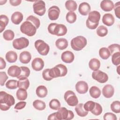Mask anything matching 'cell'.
Instances as JSON below:
<instances>
[{
  "mask_svg": "<svg viewBox=\"0 0 120 120\" xmlns=\"http://www.w3.org/2000/svg\"><path fill=\"white\" fill-rule=\"evenodd\" d=\"M64 98L65 101L69 106H75L78 104V98L73 91H67L64 94Z\"/></svg>",
  "mask_w": 120,
  "mask_h": 120,
  "instance_id": "obj_9",
  "label": "cell"
},
{
  "mask_svg": "<svg viewBox=\"0 0 120 120\" xmlns=\"http://www.w3.org/2000/svg\"><path fill=\"white\" fill-rule=\"evenodd\" d=\"M15 37L14 32L11 30H7L4 31L3 34V38L7 40L10 41L14 39Z\"/></svg>",
  "mask_w": 120,
  "mask_h": 120,
  "instance_id": "obj_38",
  "label": "cell"
},
{
  "mask_svg": "<svg viewBox=\"0 0 120 120\" xmlns=\"http://www.w3.org/2000/svg\"><path fill=\"white\" fill-rule=\"evenodd\" d=\"M114 18L112 14L107 13L104 15L102 17L103 23L107 26L112 25L114 22Z\"/></svg>",
  "mask_w": 120,
  "mask_h": 120,
  "instance_id": "obj_21",
  "label": "cell"
},
{
  "mask_svg": "<svg viewBox=\"0 0 120 120\" xmlns=\"http://www.w3.org/2000/svg\"><path fill=\"white\" fill-rule=\"evenodd\" d=\"M107 28L103 25H101L99 26L97 30V34L98 36L100 37H104L107 34Z\"/></svg>",
  "mask_w": 120,
  "mask_h": 120,
  "instance_id": "obj_39",
  "label": "cell"
},
{
  "mask_svg": "<svg viewBox=\"0 0 120 120\" xmlns=\"http://www.w3.org/2000/svg\"><path fill=\"white\" fill-rule=\"evenodd\" d=\"M100 19V14L97 11H90L89 13L87 20L86 22V26L90 29H96L99 24Z\"/></svg>",
  "mask_w": 120,
  "mask_h": 120,
  "instance_id": "obj_2",
  "label": "cell"
},
{
  "mask_svg": "<svg viewBox=\"0 0 120 120\" xmlns=\"http://www.w3.org/2000/svg\"><path fill=\"white\" fill-rule=\"evenodd\" d=\"M49 70H50V69L46 68L44 69L42 72V76L43 79L48 81H51L52 79V78L50 75Z\"/></svg>",
  "mask_w": 120,
  "mask_h": 120,
  "instance_id": "obj_49",
  "label": "cell"
},
{
  "mask_svg": "<svg viewBox=\"0 0 120 120\" xmlns=\"http://www.w3.org/2000/svg\"><path fill=\"white\" fill-rule=\"evenodd\" d=\"M16 96L17 98L21 101L25 100L27 98V92L26 90L19 88L16 91Z\"/></svg>",
  "mask_w": 120,
  "mask_h": 120,
  "instance_id": "obj_29",
  "label": "cell"
},
{
  "mask_svg": "<svg viewBox=\"0 0 120 120\" xmlns=\"http://www.w3.org/2000/svg\"><path fill=\"white\" fill-rule=\"evenodd\" d=\"M26 21H29L31 22L35 26L37 29H38L40 26V20L37 17L33 15H30L28 16L26 19Z\"/></svg>",
  "mask_w": 120,
  "mask_h": 120,
  "instance_id": "obj_42",
  "label": "cell"
},
{
  "mask_svg": "<svg viewBox=\"0 0 120 120\" xmlns=\"http://www.w3.org/2000/svg\"><path fill=\"white\" fill-rule=\"evenodd\" d=\"M31 66L33 69L36 71H39L43 68L44 62L41 58H36L32 61Z\"/></svg>",
  "mask_w": 120,
  "mask_h": 120,
  "instance_id": "obj_15",
  "label": "cell"
},
{
  "mask_svg": "<svg viewBox=\"0 0 120 120\" xmlns=\"http://www.w3.org/2000/svg\"><path fill=\"white\" fill-rule=\"evenodd\" d=\"M47 120H58L57 117V112H54V113L49 115L47 118Z\"/></svg>",
  "mask_w": 120,
  "mask_h": 120,
  "instance_id": "obj_54",
  "label": "cell"
},
{
  "mask_svg": "<svg viewBox=\"0 0 120 120\" xmlns=\"http://www.w3.org/2000/svg\"><path fill=\"white\" fill-rule=\"evenodd\" d=\"M12 45L15 49L16 50H22L28 46L29 41L26 38L21 37L14 40Z\"/></svg>",
  "mask_w": 120,
  "mask_h": 120,
  "instance_id": "obj_10",
  "label": "cell"
},
{
  "mask_svg": "<svg viewBox=\"0 0 120 120\" xmlns=\"http://www.w3.org/2000/svg\"><path fill=\"white\" fill-rule=\"evenodd\" d=\"M23 18V15L22 13L16 11L14 12L11 15V20L12 22L16 25L20 24L22 21Z\"/></svg>",
  "mask_w": 120,
  "mask_h": 120,
  "instance_id": "obj_23",
  "label": "cell"
},
{
  "mask_svg": "<svg viewBox=\"0 0 120 120\" xmlns=\"http://www.w3.org/2000/svg\"><path fill=\"white\" fill-rule=\"evenodd\" d=\"M61 60L65 63H70L72 62L75 59L74 53L70 51H66L62 52L61 55Z\"/></svg>",
  "mask_w": 120,
  "mask_h": 120,
  "instance_id": "obj_16",
  "label": "cell"
},
{
  "mask_svg": "<svg viewBox=\"0 0 120 120\" xmlns=\"http://www.w3.org/2000/svg\"><path fill=\"white\" fill-rule=\"evenodd\" d=\"M91 8L89 3L84 2L81 3L78 8V11L82 15H87L90 12Z\"/></svg>",
  "mask_w": 120,
  "mask_h": 120,
  "instance_id": "obj_20",
  "label": "cell"
},
{
  "mask_svg": "<svg viewBox=\"0 0 120 120\" xmlns=\"http://www.w3.org/2000/svg\"><path fill=\"white\" fill-rule=\"evenodd\" d=\"M99 55L102 59L107 60L110 57L111 53L108 48L102 47L99 50Z\"/></svg>",
  "mask_w": 120,
  "mask_h": 120,
  "instance_id": "obj_33",
  "label": "cell"
},
{
  "mask_svg": "<svg viewBox=\"0 0 120 120\" xmlns=\"http://www.w3.org/2000/svg\"><path fill=\"white\" fill-rule=\"evenodd\" d=\"M89 93L92 98H98L100 96L101 90L98 87L93 86L90 88Z\"/></svg>",
  "mask_w": 120,
  "mask_h": 120,
  "instance_id": "obj_31",
  "label": "cell"
},
{
  "mask_svg": "<svg viewBox=\"0 0 120 120\" xmlns=\"http://www.w3.org/2000/svg\"><path fill=\"white\" fill-rule=\"evenodd\" d=\"M100 8L105 12L112 11L114 8V4L110 0H103L100 3Z\"/></svg>",
  "mask_w": 120,
  "mask_h": 120,
  "instance_id": "obj_18",
  "label": "cell"
},
{
  "mask_svg": "<svg viewBox=\"0 0 120 120\" xmlns=\"http://www.w3.org/2000/svg\"><path fill=\"white\" fill-rule=\"evenodd\" d=\"M31 59V55L28 51L22 52L19 56V60L22 64H28Z\"/></svg>",
  "mask_w": 120,
  "mask_h": 120,
  "instance_id": "obj_22",
  "label": "cell"
},
{
  "mask_svg": "<svg viewBox=\"0 0 120 120\" xmlns=\"http://www.w3.org/2000/svg\"><path fill=\"white\" fill-rule=\"evenodd\" d=\"M6 59L9 63H14L17 59V53L13 51H10L7 52L6 54Z\"/></svg>",
  "mask_w": 120,
  "mask_h": 120,
  "instance_id": "obj_28",
  "label": "cell"
},
{
  "mask_svg": "<svg viewBox=\"0 0 120 120\" xmlns=\"http://www.w3.org/2000/svg\"><path fill=\"white\" fill-rule=\"evenodd\" d=\"M21 69V73L17 78L18 79L27 78L30 75V70L29 68L24 66L20 67Z\"/></svg>",
  "mask_w": 120,
  "mask_h": 120,
  "instance_id": "obj_35",
  "label": "cell"
},
{
  "mask_svg": "<svg viewBox=\"0 0 120 120\" xmlns=\"http://www.w3.org/2000/svg\"><path fill=\"white\" fill-rule=\"evenodd\" d=\"M22 2L21 0H10V4L13 6H17L19 5Z\"/></svg>",
  "mask_w": 120,
  "mask_h": 120,
  "instance_id": "obj_53",
  "label": "cell"
},
{
  "mask_svg": "<svg viewBox=\"0 0 120 120\" xmlns=\"http://www.w3.org/2000/svg\"><path fill=\"white\" fill-rule=\"evenodd\" d=\"M15 100L13 96L5 91L0 92V108L2 111H7L15 104Z\"/></svg>",
  "mask_w": 120,
  "mask_h": 120,
  "instance_id": "obj_1",
  "label": "cell"
},
{
  "mask_svg": "<svg viewBox=\"0 0 120 120\" xmlns=\"http://www.w3.org/2000/svg\"><path fill=\"white\" fill-rule=\"evenodd\" d=\"M88 85L87 83L83 81H80L75 84V89L79 94H85L88 90Z\"/></svg>",
  "mask_w": 120,
  "mask_h": 120,
  "instance_id": "obj_14",
  "label": "cell"
},
{
  "mask_svg": "<svg viewBox=\"0 0 120 120\" xmlns=\"http://www.w3.org/2000/svg\"><path fill=\"white\" fill-rule=\"evenodd\" d=\"M75 111L77 114L80 117H85L88 114V112L84 110L83 108V104L82 103L78 104L76 105Z\"/></svg>",
  "mask_w": 120,
  "mask_h": 120,
  "instance_id": "obj_27",
  "label": "cell"
},
{
  "mask_svg": "<svg viewBox=\"0 0 120 120\" xmlns=\"http://www.w3.org/2000/svg\"><path fill=\"white\" fill-rule=\"evenodd\" d=\"M112 64L115 66L120 64V52H116L112 55Z\"/></svg>",
  "mask_w": 120,
  "mask_h": 120,
  "instance_id": "obj_43",
  "label": "cell"
},
{
  "mask_svg": "<svg viewBox=\"0 0 120 120\" xmlns=\"http://www.w3.org/2000/svg\"><path fill=\"white\" fill-rule=\"evenodd\" d=\"M9 19L7 16L1 15L0 16V32L1 33L5 29L6 26L8 24Z\"/></svg>",
  "mask_w": 120,
  "mask_h": 120,
  "instance_id": "obj_30",
  "label": "cell"
},
{
  "mask_svg": "<svg viewBox=\"0 0 120 120\" xmlns=\"http://www.w3.org/2000/svg\"><path fill=\"white\" fill-rule=\"evenodd\" d=\"M92 77L96 81L101 83H105L108 80V75L99 70L94 71L92 73Z\"/></svg>",
  "mask_w": 120,
  "mask_h": 120,
  "instance_id": "obj_12",
  "label": "cell"
},
{
  "mask_svg": "<svg viewBox=\"0 0 120 120\" xmlns=\"http://www.w3.org/2000/svg\"><path fill=\"white\" fill-rule=\"evenodd\" d=\"M108 49L110 51L111 55L116 52H120V45L118 44H113L110 45L108 47Z\"/></svg>",
  "mask_w": 120,
  "mask_h": 120,
  "instance_id": "obj_46",
  "label": "cell"
},
{
  "mask_svg": "<svg viewBox=\"0 0 120 120\" xmlns=\"http://www.w3.org/2000/svg\"><path fill=\"white\" fill-rule=\"evenodd\" d=\"M89 68L93 71H96L99 69L100 67V61L96 58L91 59L89 62Z\"/></svg>",
  "mask_w": 120,
  "mask_h": 120,
  "instance_id": "obj_26",
  "label": "cell"
},
{
  "mask_svg": "<svg viewBox=\"0 0 120 120\" xmlns=\"http://www.w3.org/2000/svg\"><path fill=\"white\" fill-rule=\"evenodd\" d=\"M102 92L103 96L105 98H110L112 97L114 94V87L111 84H106L103 87Z\"/></svg>",
  "mask_w": 120,
  "mask_h": 120,
  "instance_id": "obj_17",
  "label": "cell"
},
{
  "mask_svg": "<svg viewBox=\"0 0 120 120\" xmlns=\"http://www.w3.org/2000/svg\"><path fill=\"white\" fill-rule=\"evenodd\" d=\"M34 45L36 50L40 55L43 56L47 55L50 50V47L47 43L42 40L38 39L35 41Z\"/></svg>",
  "mask_w": 120,
  "mask_h": 120,
  "instance_id": "obj_8",
  "label": "cell"
},
{
  "mask_svg": "<svg viewBox=\"0 0 120 120\" xmlns=\"http://www.w3.org/2000/svg\"><path fill=\"white\" fill-rule=\"evenodd\" d=\"M17 82L18 81L16 80H9L6 83V86L8 89H15L18 87Z\"/></svg>",
  "mask_w": 120,
  "mask_h": 120,
  "instance_id": "obj_44",
  "label": "cell"
},
{
  "mask_svg": "<svg viewBox=\"0 0 120 120\" xmlns=\"http://www.w3.org/2000/svg\"><path fill=\"white\" fill-rule=\"evenodd\" d=\"M57 112L58 120H70L74 117V114L72 111L68 110L66 108L60 107Z\"/></svg>",
  "mask_w": 120,
  "mask_h": 120,
  "instance_id": "obj_7",
  "label": "cell"
},
{
  "mask_svg": "<svg viewBox=\"0 0 120 120\" xmlns=\"http://www.w3.org/2000/svg\"><path fill=\"white\" fill-rule=\"evenodd\" d=\"M36 92L37 95L39 98H43L47 96L48 91L45 86L44 85H39L37 88Z\"/></svg>",
  "mask_w": 120,
  "mask_h": 120,
  "instance_id": "obj_25",
  "label": "cell"
},
{
  "mask_svg": "<svg viewBox=\"0 0 120 120\" xmlns=\"http://www.w3.org/2000/svg\"><path fill=\"white\" fill-rule=\"evenodd\" d=\"M0 69H3L5 68L6 66V63L2 57H0Z\"/></svg>",
  "mask_w": 120,
  "mask_h": 120,
  "instance_id": "obj_55",
  "label": "cell"
},
{
  "mask_svg": "<svg viewBox=\"0 0 120 120\" xmlns=\"http://www.w3.org/2000/svg\"><path fill=\"white\" fill-rule=\"evenodd\" d=\"M102 111L103 109L101 105L98 103H95V106L94 109L91 111V112L95 115L98 116L101 114Z\"/></svg>",
  "mask_w": 120,
  "mask_h": 120,
  "instance_id": "obj_45",
  "label": "cell"
},
{
  "mask_svg": "<svg viewBox=\"0 0 120 120\" xmlns=\"http://www.w3.org/2000/svg\"><path fill=\"white\" fill-rule=\"evenodd\" d=\"M95 106V102L92 101H88L83 105V108L84 110L87 112H91Z\"/></svg>",
  "mask_w": 120,
  "mask_h": 120,
  "instance_id": "obj_47",
  "label": "cell"
},
{
  "mask_svg": "<svg viewBox=\"0 0 120 120\" xmlns=\"http://www.w3.org/2000/svg\"><path fill=\"white\" fill-rule=\"evenodd\" d=\"M33 107L37 110L42 111L44 110L46 107V105L45 103L40 100H36L33 102Z\"/></svg>",
  "mask_w": 120,
  "mask_h": 120,
  "instance_id": "obj_36",
  "label": "cell"
},
{
  "mask_svg": "<svg viewBox=\"0 0 120 120\" xmlns=\"http://www.w3.org/2000/svg\"><path fill=\"white\" fill-rule=\"evenodd\" d=\"M37 29L35 26L31 22L26 20L20 26L21 32L29 37L34 36L36 33Z\"/></svg>",
  "mask_w": 120,
  "mask_h": 120,
  "instance_id": "obj_6",
  "label": "cell"
},
{
  "mask_svg": "<svg viewBox=\"0 0 120 120\" xmlns=\"http://www.w3.org/2000/svg\"><path fill=\"white\" fill-rule=\"evenodd\" d=\"M8 79V76L5 72H0V85L3 86L5 84V82Z\"/></svg>",
  "mask_w": 120,
  "mask_h": 120,
  "instance_id": "obj_48",
  "label": "cell"
},
{
  "mask_svg": "<svg viewBox=\"0 0 120 120\" xmlns=\"http://www.w3.org/2000/svg\"><path fill=\"white\" fill-rule=\"evenodd\" d=\"M60 14V9L59 8L56 6H52L51 7L48 11V15L50 20L54 21L57 20Z\"/></svg>",
  "mask_w": 120,
  "mask_h": 120,
  "instance_id": "obj_13",
  "label": "cell"
},
{
  "mask_svg": "<svg viewBox=\"0 0 120 120\" xmlns=\"http://www.w3.org/2000/svg\"><path fill=\"white\" fill-rule=\"evenodd\" d=\"M105 120H116L117 117L115 114L112 112H106L104 115Z\"/></svg>",
  "mask_w": 120,
  "mask_h": 120,
  "instance_id": "obj_50",
  "label": "cell"
},
{
  "mask_svg": "<svg viewBox=\"0 0 120 120\" xmlns=\"http://www.w3.org/2000/svg\"><path fill=\"white\" fill-rule=\"evenodd\" d=\"M76 15L74 12L69 11L68 12L66 16V19L67 21L69 23H73L76 20Z\"/></svg>",
  "mask_w": 120,
  "mask_h": 120,
  "instance_id": "obj_37",
  "label": "cell"
},
{
  "mask_svg": "<svg viewBox=\"0 0 120 120\" xmlns=\"http://www.w3.org/2000/svg\"><path fill=\"white\" fill-rule=\"evenodd\" d=\"M34 12L39 15L43 16L45 12V4L43 0H36L33 5Z\"/></svg>",
  "mask_w": 120,
  "mask_h": 120,
  "instance_id": "obj_11",
  "label": "cell"
},
{
  "mask_svg": "<svg viewBox=\"0 0 120 120\" xmlns=\"http://www.w3.org/2000/svg\"><path fill=\"white\" fill-rule=\"evenodd\" d=\"M55 45L59 49L63 50L68 46V42L65 38H60L56 41Z\"/></svg>",
  "mask_w": 120,
  "mask_h": 120,
  "instance_id": "obj_24",
  "label": "cell"
},
{
  "mask_svg": "<svg viewBox=\"0 0 120 120\" xmlns=\"http://www.w3.org/2000/svg\"><path fill=\"white\" fill-rule=\"evenodd\" d=\"M111 110L117 113L120 112V102L119 101H114L110 105Z\"/></svg>",
  "mask_w": 120,
  "mask_h": 120,
  "instance_id": "obj_41",
  "label": "cell"
},
{
  "mask_svg": "<svg viewBox=\"0 0 120 120\" xmlns=\"http://www.w3.org/2000/svg\"><path fill=\"white\" fill-rule=\"evenodd\" d=\"M47 29L50 34L57 36H62L66 35L68 30L65 25L56 23H50L48 25Z\"/></svg>",
  "mask_w": 120,
  "mask_h": 120,
  "instance_id": "obj_3",
  "label": "cell"
},
{
  "mask_svg": "<svg viewBox=\"0 0 120 120\" xmlns=\"http://www.w3.org/2000/svg\"><path fill=\"white\" fill-rule=\"evenodd\" d=\"M26 105V102L24 101H21L17 103L15 106V109L16 110H21L25 107Z\"/></svg>",
  "mask_w": 120,
  "mask_h": 120,
  "instance_id": "obj_52",
  "label": "cell"
},
{
  "mask_svg": "<svg viewBox=\"0 0 120 120\" xmlns=\"http://www.w3.org/2000/svg\"><path fill=\"white\" fill-rule=\"evenodd\" d=\"M49 106L52 110H58L60 107V102L57 99H52L49 102Z\"/></svg>",
  "mask_w": 120,
  "mask_h": 120,
  "instance_id": "obj_40",
  "label": "cell"
},
{
  "mask_svg": "<svg viewBox=\"0 0 120 120\" xmlns=\"http://www.w3.org/2000/svg\"><path fill=\"white\" fill-rule=\"evenodd\" d=\"M65 7L66 9L70 11H74L76 10L77 5L76 2L72 0H67L65 2Z\"/></svg>",
  "mask_w": 120,
  "mask_h": 120,
  "instance_id": "obj_34",
  "label": "cell"
},
{
  "mask_svg": "<svg viewBox=\"0 0 120 120\" xmlns=\"http://www.w3.org/2000/svg\"><path fill=\"white\" fill-rule=\"evenodd\" d=\"M7 2V0H5V1H3V0H0V5H2L3 4H4L5 3H6Z\"/></svg>",
  "mask_w": 120,
  "mask_h": 120,
  "instance_id": "obj_56",
  "label": "cell"
},
{
  "mask_svg": "<svg viewBox=\"0 0 120 120\" xmlns=\"http://www.w3.org/2000/svg\"><path fill=\"white\" fill-rule=\"evenodd\" d=\"M30 86V82L27 78L19 79L17 82V86L19 88H22L25 90L28 89Z\"/></svg>",
  "mask_w": 120,
  "mask_h": 120,
  "instance_id": "obj_32",
  "label": "cell"
},
{
  "mask_svg": "<svg viewBox=\"0 0 120 120\" xmlns=\"http://www.w3.org/2000/svg\"><path fill=\"white\" fill-rule=\"evenodd\" d=\"M68 73V69L66 66L63 64H58L54 67L50 69V76L53 79L58 77L65 76Z\"/></svg>",
  "mask_w": 120,
  "mask_h": 120,
  "instance_id": "obj_4",
  "label": "cell"
},
{
  "mask_svg": "<svg viewBox=\"0 0 120 120\" xmlns=\"http://www.w3.org/2000/svg\"><path fill=\"white\" fill-rule=\"evenodd\" d=\"M87 43V39L85 37L79 36L73 38L71 41L70 44L74 50L79 51L82 50L86 45Z\"/></svg>",
  "mask_w": 120,
  "mask_h": 120,
  "instance_id": "obj_5",
  "label": "cell"
},
{
  "mask_svg": "<svg viewBox=\"0 0 120 120\" xmlns=\"http://www.w3.org/2000/svg\"><path fill=\"white\" fill-rule=\"evenodd\" d=\"M21 73V69L20 67L16 65L10 66L8 70V75L12 77H17Z\"/></svg>",
  "mask_w": 120,
  "mask_h": 120,
  "instance_id": "obj_19",
  "label": "cell"
},
{
  "mask_svg": "<svg viewBox=\"0 0 120 120\" xmlns=\"http://www.w3.org/2000/svg\"><path fill=\"white\" fill-rule=\"evenodd\" d=\"M114 9V13L115 14L116 16L120 19V1H118L115 4L113 8Z\"/></svg>",
  "mask_w": 120,
  "mask_h": 120,
  "instance_id": "obj_51",
  "label": "cell"
}]
</instances>
